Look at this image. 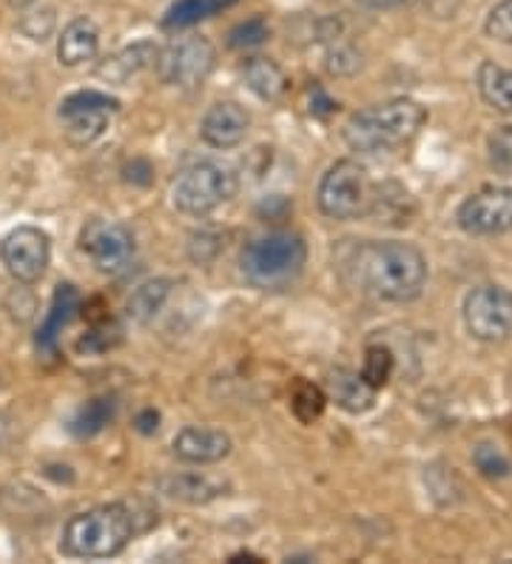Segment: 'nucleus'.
<instances>
[{"label":"nucleus","instance_id":"f257e3e1","mask_svg":"<svg viewBox=\"0 0 512 564\" xmlns=\"http://www.w3.org/2000/svg\"><path fill=\"white\" fill-rule=\"evenodd\" d=\"M356 282L382 303H410L427 285V257L399 240L364 242L353 260Z\"/></svg>","mask_w":512,"mask_h":564},{"label":"nucleus","instance_id":"f03ea898","mask_svg":"<svg viewBox=\"0 0 512 564\" xmlns=\"http://www.w3.org/2000/svg\"><path fill=\"white\" fill-rule=\"evenodd\" d=\"M427 123V109L410 97H396L388 104L368 106L356 111L345 123L341 134L345 143L359 154H388L416 138L422 126Z\"/></svg>","mask_w":512,"mask_h":564},{"label":"nucleus","instance_id":"7ed1b4c3","mask_svg":"<svg viewBox=\"0 0 512 564\" xmlns=\"http://www.w3.org/2000/svg\"><path fill=\"white\" fill-rule=\"evenodd\" d=\"M134 539V517L120 502L97 505L72 517L63 528L61 551L72 558H115Z\"/></svg>","mask_w":512,"mask_h":564},{"label":"nucleus","instance_id":"20e7f679","mask_svg":"<svg viewBox=\"0 0 512 564\" xmlns=\"http://www.w3.org/2000/svg\"><path fill=\"white\" fill-rule=\"evenodd\" d=\"M307 262V246L294 231H271L242 248L239 265L253 289L282 291L291 289L302 276Z\"/></svg>","mask_w":512,"mask_h":564},{"label":"nucleus","instance_id":"39448f33","mask_svg":"<svg viewBox=\"0 0 512 564\" xmlns=\"http://www.w3.org/2000/svg\"><path fill=\"white\" fill-rule=\"evenodd\" d=\"M239 188V174L219 160H197L185 165L171 183L174 208L192 217H205L222 203H228Z\"/></svg>","mask_w":512,"mask_h":564},{"label":"nucleus","instance_id":"423d86ee","mask_svg":"<svg viewBox=\"0 0 512 564\" xmlns=\"http://www.w3.org/2000/svg\"><path fill=\"white\" fill-rule=\"evenodd\" d=\"M316 206L330 220H356L368 214L370 183L364 165L356 160H336L328 172L322 174Z\"/></svg>","mask_w":512,"mask_h":564},{"label":"nucleus","instance_id":"0eeeda50","mask_svg":"<svg viewBox=\"0 0 512 564\" xmlns=\"http://www.w3.org/2000/svg\"><path fill=\"white\" fill-rule=\"evenodd\" d=\"M157 75L160 80L177 89H197L211 77L217 66V48L208 37L203 35H185L179 41L168 43L160 48L157 55Z\"/></svg>","mask_w":512,"mask_h":564},{"label":"nucleus","instance_id":"6e6552de","mask_svg":"<svg viewBox=\"0 0 512 564\" xmlns=\"http://www.w3.org/2000/svg\"><path fill=\"white\" fill-rule=\"evenodd\" d=\"M465 325L478 343H504L512 334V291L484 282L467 294Z\"/></svg>","mask_w":512,"mask_h":564},{"label":"nucleus","instance_id":"1a4fd4ad","mask_svg":"<svg viewBox=\"0 0 512 564\" xmlns=\"http://www.w3.org/2000/svg\"><path fill=\"white\" fill-rule=\"evenodd\" d=\"M80 251L89 257L100 274H120L129 269V262L134 260L137 242L131 228L117 220H102L95 217L83 226L80 231Z\"/></svg>","mask_w":512,"mask_h":564},{"label":"nucleus","instance_id":"9d476101","mask_svg":"<svg viewBox=\"0 0 512 564\" xmlns=\"http://www.w3.org/2000/svg\"><path fill=\"white\" fill-rule=\"evenodd\" d=\"M117 109H120V104L115 97L102 95V91L86 89L68 95L61 104V118L68 143L91 145L95 140H100Z\"/></svg>","mask_w":512,"mask_h":564},{"label":"nucleus","instance_id":"9b49d317","mask_svg":"<svg viewBox=\"0 0 512 564\" xmlns=\"http://www.w3.org/2000/svg\"><path fill=\"white\" fill-rule=\"evenodd\" d=\"M458 228L472 237H499L512 231V188L487 186L470 194L456 212Z\"/></svg>","mask_w":512,"mask_h":564},{"label":"nucleus","instance_id":"f8f14e48","mask_svg":"<svg viewBox=\"0 0 512 564\" xmlns=\"http://www.w3.org/2000/svg\"><path fill=\"white\" fill-rule=\"evenodd\" d=\"M48 257H52V246H48V237L43 235L41 228L34 226H21L9 231L0 242V262L7 265V271L12 274L14 282H32L41 280L46 274Z\"/></svg>","mask_w":512,"mask_h":564},{"label":"nucleus","instance_id":"ddd939ff","mask_svg":"<svg viewBox=\"0 0 512 564\" xmlns=\"http://www.w3.org/2000/svg\"><path fill=\"white\" fill-rule=\"evenodd\" d=\"M248 129H251V115L239 104L219 100V104H214L203 115L199 138L211 145V149H233V145L246 140Z\"/></svg>","mask_w":512,"mask_h":564},{"label":"nucleus","instance_id":"4468645a","mask_svg":"<svg viewBox=\"0 0 512 564\" xmlns=\"http://www.w3.org/2000/svg\"><path fill=\"white\" fill-rule=\"evenodd\" d=\"M171 447H174V456L188 465H217L231 454V436L219 427L188 425L174 436Z\"/></svg>","mask_w":512,"mask_h":564},{"label":"nucleus","instance_id":"2eb2a0df","mask_svg":"<svg viewBox=\"0 0 512 564\" xmlns=\"http://www.w3.org/2000/svg\"><path fill=\"white\" fill-rule=\"evenodd\" d=\"M97 52H100V29L95 21L75 18L63 29L61 41H57V57H61L63 66L75 69V66L95 61Z\"/></svg>","mask_w":512,"mask_h":564},{"label":"nucleus","instance_id":"dca6fc26","mask_svg":"<svg viewBox=\"0 0 512 564\" xmlns=\"http://www.w3.org/2000/svg\"><path fill=\"white\" fill-rule=\"evenodd\" d=\"M157 55H160L157 43L137 41V43H131V46L120 48V52H117V55H111L109 61H102L100 69H97V75H100L106 83H115V86H120V83L131 80V77H137L140 72L151 69V66L157 63Z\"/></svg>","mask_w":512,"mask_h":564},{"label":"nucleus","instance_id":"f3484780","mask_svg":"<svg viewBox=\"0 0 512 564\" xmlns=\"http://www.w3.org/2000/svg\"><path fill=\"white\" fill-rule=\"evenodd\" d=\"M80 305H83V300L72 282H63V285H57L55 300H52V311L46 314V319H43V325H41V334H37V348H41V351L57 354V339H61L63 328H66L72 319H75V314L80 311Z\"/></svg>","mask_w":512,"mask_h":564},{"label":"nucleus","instance_id":"a211bd4d","mask_svg":"<svg viewBox=\"0 0 512 564\" xmlns=\"http://www.w3.org/2000/svg\"><path fill=\"white\" fill-rule=\"evenodd\" d=\"M160 494L174 499V502H185V505H208L214 502L219 494H222V485L214 482L211 476L197 474H165L157 479Z\"/></svg>","mask_w":512,"mask_h":564},{"label":"nucleus","instance_id":"6ab92c4d","mask_svg":"<svg viewBox=\"0 0 512 564\" xmlns=\"http://www.w3.org/2000/svg\"><path fill=\"white\" fill-rule=\"evenodd\" d=\"M328 393L330 400L348 413H364L373 408L375 391L362 379V373L350 368H336L328 373Z\"/></svg>","mask_w":512,"mask_h":564},{"label":"nucleus","instance_id":"aec40b11","mask_svg":"<svg viewBox=\"0 0 512 564\" xmlns=\"http://www.w3.org/2000/svg\"><path fill=\"white\" fill-rule=\"evenodd\" d=\"M242 80H246L253 95L260 100H268V104L282 100L287 91V75L282 72L280 63H273L271 57H248L242 63Z\"/></svg>","mask_w":512,"mask_h":564},{"label":"nucleus","instance_id":"412c9836","mask_svg":"<svg viewBox=\"0 0 512 564\" xmlns=\"http://www.w3.org/2000/svg\"><path fill=\"white\" fill-rule=\"evenodd\" d=\"M171 291H174V282L168 276H154V280L137 285L126 303V317L137 325H149L168 303Z\"/></svg>","mask_w":512,"mask_h":564},{"label":"nucleus","instance_id":"4be33fe9","mask_svg":"<svg viewBox=\"0 0 512 564\" xmlns=\"http://www.w3.org/2000/svg\"><path fill=\"white\" fill-rule=\"evenodd\" d=\"M476 89L487 106L512 118V72L484 61L476 72Z\"/></svg>","mask_w":512,"mask_h":564},{"label":"nucleus","instance_id":"5701e85b","mask_svg":"<svg viewBox=\"0 0 512 564\" xmlns=\"http://www.w3.org/2000/svg\"><path fill=\"white\" fill-rule=\"evenodd\" d=\"M117 413V400L115 397H95L86 405L77 408V413L68 422V431L80 440H89V436H97L102 427L115 420Z\"/></svg>","mask_w":512,"mask_h":564},{"label":"nucleus","instance_id":"b1692460","mask_svg":"<svg viewBox=\"0 0 512 564\" xmlns=\"http://www.w3.org/2000/svg\"><path fill=\"white\" fill-rule=\"evenodd\" d=\"M233 3H237V0H177L163 18V26L188 29L194 26V23L205 21V18H214V14L222 12V9L233 7Z\"/></svg>","mask_w":512,"mask_h":564},{"label":"nucleus","instance_id":"393cba45","mask_svg":"<svg viewBox=\"0 0 512 564\" xmlns=\"http://www.w3.org/2000/svg\"><path fill=\"white\" fill-rule=\"evenodd\" d=\"M325 405H328V397L319 386L307 382V379H296L294 388H291V411H294L302 425H311V422L319 420Z\"/></svg>","mask_w":512,"mask_h":564},{"label":"nucleus","instance_id":"a878e982","mask_svg":"<svg viewBox=\"0 0 512 564\" xmlns=\"http://www.w3.org/2000/svg\"><path fill=\"white\" fill-rule=\"evenodd\" d=\"M472 465L484 479H492V482H501L506 476H512V459L501 451L495 442H478L472 447Z\"/></svg>","mask_w":512,"mask_h":564},{"label":"nucleus","instance_id":"bb28decb","mask_svg":"<svg viewBox=\"0 0 512 564\" xmlns=\"http://www.w3.org/2000/svg\"><path fill=\"white\" fill-rule=\"evenodd\" d=\"M393 368H396L393 351L384 348V345H370L368 351H364V365L359 373H362V379L373 391H382L390 382V377H393Z\"/></svg>","mask_w":512,"mask_h":564},{"label":"nucleus","instance_id":"cd10ccee","mask_svg":"<svg viewBox=\"0 0 512 564\" xmlns=\"http://www.w3.org/2000/svg\"><path fill=\"white\" fill-rule=\"evenodd\" d=\"M487 158H490L492 172L512 177V126H499L487 138Z\"/></svg>","mask_w":512,"mask_h":564},{"label":"nucleus","instance_id":"c85d7f7f","mask_svg":"<svg viewBox=\"0 0 512 564\" xmlns=\"http://www.w3.org/2000/svg\"><path fill=\"white\" fill-rule=\"evenodd\" d=\"M330 75L336 77H350L356 72L362 69V55H359V48L350 46V43H339L328 52V61H325Z\"/></svg>","mask_w":512,"mask_h":564},{"label":"nucleus","instance_id":"c756f323","mask_svg":"<svg viewBox=\"0 0 512 564\" xmlns=\"http://www.w3.org/2000/svg\"><path fill=\"white\" fill-rule=\"evenodd\" d=\"M487 37L499 43H512V0H501L490 9L484 21Z\"/></svg>","mask_w":512,"mask_h":564},{"label":"nucleus","instance_id":"7c9ffc66","mask_svg":"<svg viewBox=\"0 0 512 564\" xmlns=\"http://www.w3.org/2000/svg\"><path fill=\"white\" fill-rule=\"evenodd\" d=\"M117 343H120V328H117L115 323H109V319H100V323H95V328L77 343V348H80V351L102 354L109 351V348H115Z\"/></svg>","mask_w":512,"mask_h":564},{"label":"nucleus","instance_id":"2f4dec72","mask_svg":"<svg viewBox=\"0 0 512 564\" xmlns=\"http://www.w3.org/2000/svg\"><path fill=\"white\" fill-rule=\"evenodd\" d=\"M268 41V23L265 18H251V21L239 23L228 32V43L233 48H251V46H260V43Z\"/></svg>","mask_w":512,"mask_h":564},{"label":"nucleus","instance_id":"473e14b6","mask_svg":"<svg viewBox=\"0 0 512 564\" xmlns=\"http://www.w3.org/2000/svg\"><path fill=\"white\" fill-rule=\"evenodd\" d=\"M55 9L46 7L41 9V12H29L21 18V32L26 37H32V41H46L52 32H55Z\"/></svg>","mask_w":512,"mask_h":564},{"label":"nucleus","instance_id":"72a5a7b5","mask_svg":"<svg viewBox=\"0 0 512 564\" xmlns=\"http://www.w3.org/2000/svg\"><path fill=\"white\" fill-rule=\"evenodd\" d=\"M219 251H222V235H217V231H197V235H192L188 257H192L194 262L205 265V262H211Z\"/></svg>","mask_w":512,"mask_h":564},{"label":"nucleus","instance_id":"f704fd0d","mask_svg":"<svg viewBox=\"0 0 512 564\" xmlns=\"http://www.w3.org/2000/svg\"><path fill=\"white\" fill-rule=\"evenodd\" d=\"M7 311L9 317L18 319V323H29L34 319V311H37V303H34V294L26 289V282H21L18 289H12L7 294Z\"/></svg>","mask_w":512,"mask_h":564},{"label":"nucleus","instance_id":"c9c22d12","mask_svg":"<svg viewBox=\"0 0 512 564\" xmlns=\"http://www.w3.org/2000/svg\"><path fill=\"white\" fill-rule=\"evenodd\" d=\"M123 172H126V180H129V183H137V186H149L154 169H151V165L145 163V160H131V163L126 165Z\"/></svg>","mask_w":512,"mask_h":564},{"label":"nucleus","instance_id":"e433bc0d","mask_svg":"<svg viewBox=\"0 0 512 564\" xmlns=\"http://www.w3.org/2000/svg\"><path fill=\"white\" fill-rule=\"evenodd\" d=\"M157 422H160V413L151 411V408L137 416V427H140L143 434H154V431H157Z\"/></svg>","mask_w":512,"mask_h":564},{"label":"nucleus","instance_id":"4c0bfd02","mask_svg":"<svg viewBox=\"0 0 512 564\" xmlns=\"http://www.w3.org/2000/svg\"><path fill=\"white\" fill-rule=\"evenodd\" d=\"M359 3H362V7H368V9H375V12H384V9L404 7L407 0H359Z\"/></svg>","mask_w":512,"mask_h":564},{"label":"nucleus","instance_id":"58836bf2","mask_svg":"<svg viewBox=\"0 0 512 564\" xmlns=\"http://www.w3.org/2000/svg\"><path fill=\"white\" fill-rule=\"evenodd\" d=\"M32 3H37V0H9V7H14V9H26V7H32Z\"/></svg>","mask_w":512,"mask_h":564}]
</instances>
